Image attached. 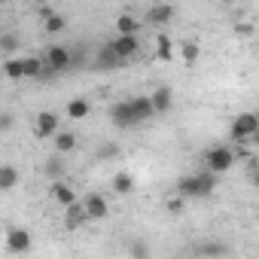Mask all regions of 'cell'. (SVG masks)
Wrapping results in <instances>:
<instances>
[{"mask_svg":"<svg viewBox=\"0 0 259 259\" xmlns=\"http://www.w3.org/2000/svg\"><path fill=\"white\" fill-rule=\"evenodd\" d=\"M110 119H113V125H119V128H132V125H138L128 98H125V101H116V104L110 107Z\"/></svg>","mask_w":259,"mask_h":259,"instance_id":"cell-9","label":"cell"},{"mask_svg":"<svg viewBox=\"0 0 259 259\" xmlns=\"http://www.w3.org/2000/svg\"><path fill=\"white\" fill-rule=\"evenodd\" d=\"M110 52L119 58V61H128V58H135L141 52V37H116L113 43H107Z\"/></svg>","mask_w":259,"mask_h":259,"instance_id":"cell-8","label":"cell"},{"mask_svg":"<svg viewBox=\"0 0 259 259\" xmlns=\"http://www.w3.org/2000/svg\"><path fill=\"white\" fill-rule=\"evenodd\" d=\"M217 189V177L207 174V171H198V174H189L177 183V195L186 201V198H207L210 192Z\"/></svg>","mask_w":259,"mask_h":259,"instance_id":"cell-1","label":"cell"},{"mask_svg":"<svg viewBox=\"0 0 259 259\" xmlns=\"http://www.w3.org/2000/svg\"><path fill=\"white\" fill-rule=\"evenodd\" d=\"M119 64V58L110 52V46H104L101 52H98V67H116Z\"/></svg>","mask_w":259,"mask_h":259,"instance_id":"cell-28","label":"cell"},{"mask_svg":"<svg viewBox=\"0 0 259 259\" xmlns=\"http://www.w3.org/2000/svg\"><path fill=\"white\" fill-rule=\"evenodd\" d=\"M147 98H150V104H153V113H156V116H165V113L174 107V92H171L168 85H159V89H156L153 95H147Z\"/></svg>","mask_w":259,"mask_h":259,"instance_id":"cell-10","label":"cell"},{"mask_svg":"<svg viewBox=\"0 0 259 259\" xmlns=\"http://www.w3.org/2000/svg\"><path fill=\"white\" fill-rule=\"evenodd\" d=\"M4 73L10 79H22V58H7L4 61Z\"/></svg>","mask_w":259,"mask_h":259,"instance_id":"cell-25","label":"cell"},{"mask_svg":"<svg viewBox=\"0 0 259 259\" xmlns=\"http://www.w3.org/2000/svg\"><path fill=\"white\" fill-rule=\"evenodd\" d=\"M128 253H132V259H153V253H150V244H147V241H132Z\"/></svg>","mask_w":259,"mask_h":259,"instance_id":"cell-24","label":"cell"},{"mask_svg":"<svg viewBox=\"0 0 259 259\" xmlns=\"http://www.w3.org/2000/svg\"><path fill=\"white\" fill-rule=\"evenodd\" d=\"M0 49L13 58V52L19 49V37H16V34H0Z\"/></svg>","mask_w":259,"mask_h":259,"instance_id":"cell-27","label":"cell"},{"mask_svg":"<svg viewBox=\"0 0 259 259\" xmlns=\"http://www.w3.org/2000/svg\"><path fill=\"white\" fill-rule=\"evenodd\" d=\"M43 28H46V34H52V37H55V34H61V31L67 28V19L55 13V16H49V19L43 22Z\"/></svg>","mask_w":259,"mask_h":259,"instance_id":"cell-23","label":"cell"},{"mask_svg":"<svg viewBox=\"0 0 259 259\" xmlns=\"http://www.w3.org/2000/svg\"><path fill=\"white\" fill-rule=\"evenodd\" d=\"M128 104H132V113H135V122L141 125V122H150L156 113H153V104H150V98L147 95H138V98H128Z\"/></svg>","mask_w":259,"mask_h":259,"instance_id":"cell-12","label":"cell"},{"mask_svg":"<svg viewBox=\"0 0 259 259\" xmlns=\"http://www.w3.org/2000/svg\"><path fill=\"white\" fill-rule=\"evenodd\" d=\"M201 253H204V256H220V253H226V247L213 241V244H204V247H201Z\"/></svg>","mask_w":259,"mask_h":259,"instance_id":"cell-29","label":"cell"},{"mask_svg":"<svg viewBox=\"0 0 259 259\" xmlns=\"http://www.w3.org/2000/svg\"><path fill=\"white\" fill-rule=\"evenodd\" d=\"M156 58L159 61H171L174 58V40L168 34H159L156 37Z\"/></svg>","mask_w":259,"mask_h":259,"instance_id":"cell-20","label":"cell"},{"mask_svg":"<svg viewBox=\"0 0 259 259\" xmlns=\"http://www.w3.org/2000/svg\"><path fill=\"white\" fill-rule=\"evenodd\" d=\"M10 125H13V116L10 113H0V132H7Z\"/></svg>","mask_w":259,"mask_h":259,"instance_id":"cell-31","label":"cell"},{"mask_svg":"<svg viewBox=\"0 0 259 259\" xmlns=\"http://www.w3.org/2000/svg\"><path fill=\"white\" fill-rule=\"evenodd\" d=\"M113 25H116V34H119V37H138V31H141L138 19H135V16H128V13H125V16H119Z\"/></svg>","mask_w":259,"mask_h":259,"instance_id":"cell-18","label":"cell"},{"mask_svg":"<svg viewBox=\"0 0 259 259\" xmlns=\"http://www.w3.org/2000/svg\"><path fill=\"white\" fill-rule=\"evenodd\" d=\"M52 141H55V153H58V156H64V153H73V150H76V135H73V132H58Z\"/></svg>","mask_w":259,"mask_h":259,"instance_id":"cell-19","label":"cell"},{"mask_svg":"<svg viewBox=\"0 0 259 259\" xmlns=\"http://www.w3.org/2000/svg\"><path fill=\"white\" fill-rule=\"evenodd\" d=\"M37 16H40V19L46 22L49 16H55V10H52V7H40V10H37Z\"/></svg>","mask_w":259,"mask_h":259,"instance_id":"cell-33","label":"cell"},{"mask_svg":"<svg viewBox=\"0 0 259 259\" xmlns=\"http://www.w3.org/2000/svg\"><path fill=\"white\" fill-rule=\"evenodd\" d=\"M58 132H61V119H58V113H49V110L37 113V119H34V138L46 141V138H55Z\"/></svg>","mask_w":259,"mask_h":259,"instance_id":"cell-4","label":"cell"},{"mask_svg":"<svg viewBox=\"0 0 259 259\" xmlns=\"http://www.w3.org/2000/svg\"><path fill=\"white\" fill-rule=\"evenodd\" d=\"M180 55H183V61H186V64H195V61H198V55H201V49H198V43H195V40H183V43H180Z\"/></svg>","mask_w":259,"mask_h":259,"instance_id":"cell-22","label":"cell"},{"mask_svg":"<svg viewBox=\"0 0 259 259\" xmlns=\"http://www.w3.org/2000/svg\"><path fill=\"white\" fill-rule=\"evenodd\" d=\"M180 207H183V198H180V195H177V198H171V201H168V210H171V213H177V210H180Z\"/></svg>","mask_w":259,"mask_h":259,"instance_id":"cell-32","label":"cell"},{"mask_svg":"<svg viewBox=\"0 0 259 259\" xmlns=\"http://www.w3.org/2000/svg\"><path fill=\"white\" fill-rule=\"evenodd\" d=\"M46 174H49V177H55V180H58V177H61V174H64V159H61V156H52V159H49V162H46Z\"/></svg>","mask_w":259,"mask_h":259,"instance_id":"cell-26","label":"cell"},{"mask_svg":"<svg viewBox=\"0 0 259 259\" xmlns=\"http://www.w3.org/2000/svg\"><path fill=\"white\" fill-rule=\"evenodd\" d=\"M135 192V177L128 171H116L113 174V195H132Z\"/></svg>","mask_w":259,"mask_h":259,"instance_id":"cell-17","label":"cell"},{"mask_svg":"<svg viewBox=\"0 0 259 259\" xmlns=\"http://www.w3.org/2000/svg\"><path fill=\"white\" fill-rule=\"evenodd\" d=\"M40 76H49L46 64L40 58H22V79H40Z\"/></svg>","mask_w":259,"mask_h":259,"instance_id":"cell-15","label":"cell"},{"mask_svg":"<svg viewBox=\"0 0 259 259\" xmlns=\"http://www.w3.org/2000/svg\"><path fill=\"white\" fill-rule=\"evenodd\" d=\"M19 183V171L13 165H0V189H16Z\"/></svg>","mask_w":259,"mask_h":259,"instance_id":"cell-21","label":"cell"},{"mask_svg":"<svg viewBox=\"0 0 259 259\" xmlns=\"http://www.w3.org/2000/svg\"><path fill=\"white\" fill-rule=\"evenodd\" d=\"M67 119H73V122H79V119H85L89 113H92V104H89V98H70L67 101Z\"/></svg>","mask_w":259,"mask_h":259,"instance_id":"cell-16","label":"cell"},{"mask_svg":"<svg viewBox=\"0 0 259 259\" xmlns=\"http://www.w3.org/2000/svg\"><path fill=\"white\" fill-rule=\"evenodd\" d=\"M204 162H207V174H213V177H220V174H226V171H232V165H235V150L232 147H210L207 150V156H204Z\"/></svg>","mask_w":259,"mask_h":259,"instance_id":"cell-2","label":"cell"},{"mask_svg":"<svg viewBox=\"0 0 259 259\" xmlns=\"http://www.w3.org/2000/svg\"><path fill=\"white\" fill-rule=\"evenodd\" d=\"M85 223H89V217H85V210H82L79 201L70 204V207H64V229H67V232H76V229H82Z\"/></svg>","mask_w":259,"mask_h":259,"instance_id":"cell-13","label":"cell"},{"mask_svg":"<svg viewBox=\"0 0 259 259\" xmlns=\"http://www.w3.org/2000/svg\"><path fill=\"white\" fill-rule=\"evenodd\" d=\"M235 34H241V37H253L256 28H253V25H235Z\"/></svg>","mask_w":259,"mask_h":259,"instance_id":"cell-30","label":"cell"},{"mask_svg":"<svg viewBox=\"0 0 259 259\" xmlns=\"http://www.w3.org/2000/svg\"><path fill=\"white\" fill-rule=\"evenodd\" d=\"M31 247H34V238H31V232H28V229L16 226V229H10V232H7V250H10V253L22 256V253H28Z\"/></svg>","mask_w":259,"mask_h":259,"instance_id":"cell-7","label":"cell"},{"mask_svg":"<svg viewBox=\"0 0 259 259\" xmlns=\"http://www.w3.org/2000/svg\"><path fill=\"white\" fill-rule=\"evenodd\" d=\"M43 64H46L49 73H61V70H67V67H70V49H67V46H58V43L49 46Z\"/></svg>","mask_w":259,"mask_h":259,"instance_id":"cell-6","label":"cell"},{"mask_svg":"<svg viewBox=\"0 0 259 259\" xmlns=\"http://www.w3.org/2000/svg\"><path fill=\"white\" fill-rule=\"evenodd\" d=\"M229 135H232V141H238V144H247L250 138H256L259 135V116L256 113H241V116H235V122H232V128H229Z\"/></svg>","mask_w":259,"mask_h":259,"instance_id":"cell-3","label":"cell"},{"mask_svg":"<svg viewBox=\"0 0 259 259\" xmlns=\"http://www.w3.org/2000/svg\"><path fill=\"white\" fill-rule=\"evenodd\" d=\"M49 195H52V201H55V204H61V207H70V204H76V201H79L76 189H73V186H67L64 180H55Z\"/></svg>","mask_w":259,"mask_h":259,"instance_id":"cell-11","label":"cell"},{"mask_svg":"<svg viewBox=\"0 0 259 259\" xmlns=\"http://www.w3.org/2000/svg\"><path fill=\"white\" fill-rule=\"evenodd\" d=\"M171 19H174V7L171 4H156V7L147 10V22L150 25H168Z\"/></svg>","mask_w":259,"mask_h":259,"instance_id":"cell-14","label":"cell"},{"mask_svg":"<svg viewBox=\"0 0 259 259\" xmlns=\"http://www.w3.org/2000/svg\"><path fill=\"white\" fill-rule=\"evenodd\" d=\"M79 204H82V210H85L89 223L107 220V213H110V204H107V198H104L101 192H89L85 198H79Z\"/></svg>","mask_w":259,"mask_h":259,"instance_id":"cell-5","label":"cell"}]
</instances>
